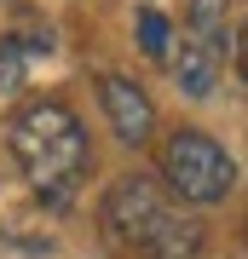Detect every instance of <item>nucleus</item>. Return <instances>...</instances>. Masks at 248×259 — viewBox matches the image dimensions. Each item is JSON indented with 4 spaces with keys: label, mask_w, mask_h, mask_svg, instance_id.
Here are the masks:
<instances>
[{
    "label": "nucleus",
    "mask_w": 248,
    "mask_h": 259,
    "mask_svg": "<svg viewBox=\"0 0 248 259\" xmlns=\"http://www.w3.org/2000/svg\"><path fill=\"white\" fill-rule=\"evenodd\" d=\"M98 231L121 259H196L202 253V225L150 173H127L104 190Z\"/></svg>",
    "instance_id": "nucleus-1"
},
{
    "label": "nucleus",
    "mask_w": 248,
    "mask_h": 259,
    "mask_svg": "<svg viewBox=\"0 0 248 259\" xmlns=\"http://www.w3.org/2000/svg\"><path fill=\"white\" fill-rule=\"evenodd\" d=\"M6 144H12V161L23 167L29 190H35L46 207H69V196L81 190V179L92 167L87 127L75 121L69 104H58V98L18 104L12 121H6Z\"/></svg>",
    "instance_id": "nucleus-2"
},
{
    "label": "nucleus",
    "mask_w": 248,
    "mask_h": 259,
    "mask_svg": "<svg viewBox=\"0 0 248 259\" xmlns=\"http://www.w3.org/2000/svg\"><path fill=\"white\" fill-rule=\"evenodd\" d=\"M162 185L173 190L185 207H214V202L231 196V185H237V161H231V150L214 139V133L179 127L173 139L162 144Z\"/></svg>",
    "instance_id": "nucleus-3"
},
{
    "label": "nucleus",
    "mask_w": 248,
    "mask_h": 259,
    "mask_svg": "<svg viewBox=\"0 0 248 259\" xmlns=\"http://www.w3.org/2000/svg\"><path fill=\"white\" fill-rule=\"evenodd\" d=\"M231 0H191L185 6V35L173 58V81L185 98H208L225 69V40H231Z\"/></svg>",
    "instance_id": "nucleus-4"
},
{
    "label": "nucleus",
    "mask_w": 248,
    "mask_h": 259,
    "mask_svg": "<svg viewBox=\"0 0 248 259\" xmlns=\"http://www.w3.org/2000/svg\"><path fill=\"white\" fill-rule=\"evenodd\" d=\"M98 104H104V115H110L121 144H145L150 139L156 110H150V98H145L138 81H127V75H98Z\"/></svg>",
    "instance_id": "nucleus-5"
},
{
    "label": "nucleus",
    "mask_w": 248,
    "mask_h": 259,
    "mask_svg": "<svg viewBox=\"0 0 248 259\" xmlns=\"http://www.w3.org/2000/svg\"><path fill=\"white\" fill-rule=\"evenodd\" d=\"M138 47H145V58H156V64H167V47H173V29H167V18L156 6L138 12Z\"/></svg>",
    "instance_id": "nucleus-6"
},
{
    "label": "nucleus",
    "mask_w": 248,
    "mask_h": 259,
    "mask_svg": "<svg viewBox=\"0 0 248 259\" xmlns=\"http://www.w3.org/2000/svg\"><path fill=\"white\" fill-rule=\"evenodd\" d=\"M237 69H242V81H248V23H242V40H237Z\"/></svg>",
    "instance_id": "nucleus-7"
}]
</instances>
